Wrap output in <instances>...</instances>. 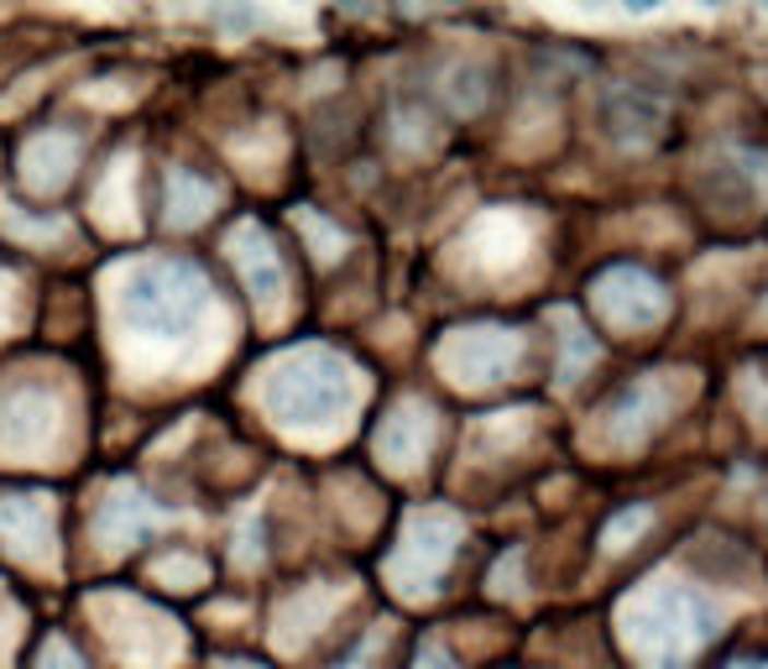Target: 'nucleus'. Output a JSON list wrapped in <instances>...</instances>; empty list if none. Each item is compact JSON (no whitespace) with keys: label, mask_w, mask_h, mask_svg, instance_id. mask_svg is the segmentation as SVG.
<instances>
[{"label":"nucleus","mask_w":768,"mask_h":669,"mask_svg":"<svg viewBox=\"0 0 768 669\" xmlns=\"http://www.w3.org/2000/svg\"><path fill=\"white\" fill-rule=\"evenodd\" d=\"M231 251H236V267H240V283L251 298H262L272 304L277 293H283V262H277V251H272V240L257 231V225H246L231 236Z\"/></svg>","instance_id":"3"},{"label":"nucleus","mask_w":768,"mask_h":669,"mask_svg":"<svg viewBox=\"0 0 768 669\" xmlns=\"http://www.w3.org/2000/svg\"><path fill=\"white\" fill-rule=\"evenodd\" d=\"M52 434V408L43 392H16L5 403V419H0V439L11 450H37L43 439Z\"/></svg>","instance_id":"4"},{"label":"nucleus","mask_w":768,"mask_h":669,"mask_svg":"<svg viewBox=\"0 0 768 669\" xmlns=\"http://www.w3.org/2000/svg\"><path fill=\"white\" fill-rule=\"evenodd\" d=\"M267 403L288 424H324L351 403V377L335 356L324 351H298L267 377Z\"/></svg>","instance_id":"2"},{"label":"nucleus","mask_w":768,"mask_h":669,"mask_svg":"<svg viewBox=\"0 0 768 669\" xmlns=\"http://www.w3.org/2000/svg\"><path fill=\"white\" fill-rule=\"evenodd\" d=\"M0 528L22 544V550H43L52 539V524H48V507L37 497H11L0 502Z\"/></svg>","instance_id":"7"},{"label":"nucleus","mask_w":768,"mask_h":669,"mask_svg":"<svg viewBox=\"0 0 768 669\" xmlns=\"http://www.w3.org/2000/svg\"><path fill=\"white\" fill-rule=\"evenodd\" d=\"M43 669H84V665H79V654H73L69 644H48V654H43Z\"/></svg>","instance_id":"9"},{"label":"nucleus","mask_w":768,"mask_h":669,"mask_svg":"<svg viewBox=\"0 0 768 669\" xmlns=\"http://www.w3.org/2000/svg\"><path fill=\"white\" fill-rule=\"evenodd\" d=\"M215 199H220L215 184L193 178L189 167H178V173H173V184H168V215L178 220V225H193V220L204 215V210H210Z\"/></svg>","instance_id":"8"},{"label":"nucleus","mask_w":768,"mask_h":669,"mask_svg":"<svg viewBox=\"0 0 768 669\" xmlns=\"http://www.w3.org/2000/svg\"><path fill=\"white\" fill-rule=\"evenodd\" d=\"M220 669H251V665H220Z\"/></svg>","instance_id":"10"},{"label":"nucleus","mask_w":768,"mask_h":669,"mask_svg":"<svg viewBox=\"0 0 768 669\" xmlns=\"http://www.w3.org/2000/svg\"><path fill=\"white\" fill-rule=\"evenodd\" d=\"M152 507H146V497H137V492H116V497L99 507V533L110 539V544H126V539H142L146 528H152Z\"/></svg>","instance_id":"6"},{"label":"nucleus","mask_w":768,"mask_h":669,"mask_svg":"<svg viewBox=\"0 0 768 669\" xmlns=\"http://www.w3.org/2000/svg\"><path fill=\"white\" fill-rule=\"evenodd\" d=\"M210 304V283L204 272L184 257H163V262H142L126 287H120V309L126 325L157 340H178L199 325V314Z\"/></svg>","instance_id":"1"},{"label":"nucleus","mask_w":768,"mask_h":669,"mask_svg":"<svg viewBox=\"0 0 768 669\" xmlns=\"http://www.w3.org/2000/svg\"><path fill=\"white\" fill-rule=\"evenodd\" d=\"M606 120L623 131V137H649L664 120V95H649V90H612L606 95Z\"/></svg>","instance_id":"5"}]
</instances>
